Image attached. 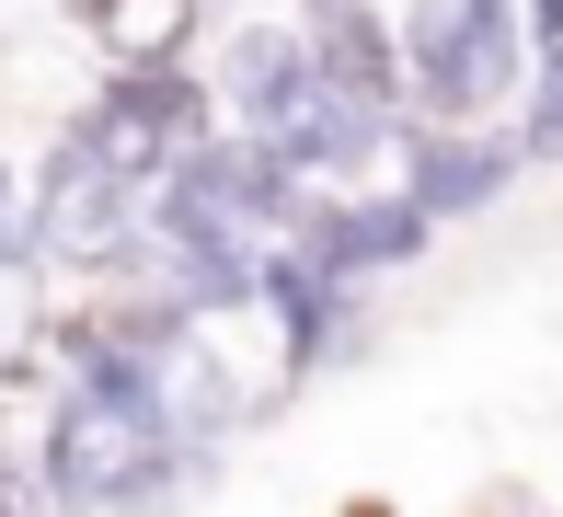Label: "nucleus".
<instances>
[{
  "label": "nucleus",
  "instance_id": "39448f33",
  "mask_svg": "<svg viewBox=\"0 0 563 517\" xmlns=\"http://www.w3.org/2000/svg\"><path fill=\"white\" fill-rule=\"evenodd\" d=\"M426 253V219L402 196H345V207H322V219H299V265L311 276H379V265H415Z\"/></svg>",
  "mask_w": 563,
  "mask_h": 517
},
{
  "label": "nucleus",
  "instance_id": "423d86ee",
  "mask_svg": "<svg viewBox=\"0 0 563 517\" xmlns=\"http://www.w3.org/2000/svg\"><path fill=\"white\" fill-rule=\"evenodd\" d=\"M35 253H69V265H92V253H115L126 242V185L115 173H92L81 150L58 139V162H46V185H35Z\"/></svg>",
  "mask_w": 563,
  "mask_h": 517
},
{
  "label": "nucleus",
  "instance_id": "f03ea898",
  "mask_svg": "<svg viewBox=\"0 0 563 517\" xmlns=\"http://www.w3.org/2000/svg\"><path fill=\"white\" fill-rule=\"evenodd\" d=\"M196 139H219V127H208V92H196L185 69H115V81L92 92V116L69 127V150H81L92 173H115L126 196L162 185Z\"/></svg>",
  "mask_w": 563,
  "mask_h": 517
},
{
  "label": "nucleus",
  "instance_id": "9b49d317",
  "mask_svg": "<svg viewBox=\"0 0 563 517\" xmlns=\"http://www.w3.org/2000/svg\"><path fill=\"white\" fill-rule=\"evenodd\" d=\"M0 517H35V483H23L12 460H0Z\"/></svg>",
  "mask_w": 563,
  "mask_h": 517
},
{
  "label": "nucleus",
  "instance_id": "1a4fd4ad",
  "mask_svg": "<svg viewBox=\"0 0 563 517\" xmlns=\"http://www.w3.org/2000/svg\"><path fill=\"white\" fill-rule=\"evenodd\" d=\"M529 150H563V46H552L541 69H529V127H518V162H529Z\"/></svg>",
  "mask_w": 563,
  "mask_h": 517
},
{
  "label": "nucleus",
  "instance_id": "7ed1b4c3",
  "mask_svg": "<svg viewBox=\"0 0 563 517\" xmlns=\"http://www.w3.org/2000/svg\"><path fill=\"white\" fill-rule=\"evenodd\" d=\"M299 58H311V81L334 92V103H356V116L391 127V103H402V46H391V23H379L368 0H311Z\"/></svg>",
  "mask_w": 563,
  "mask_h": 517
},
{
  "label": "nucleus",
  "instance_id": "20e7f679",
  "mask_svg": "<svg viewBox=\"0 0 563 517\" xmlns=\"http://www.w3.org/2000/svg\"><path fill=\"white\" fill-rule=\"evenodd\" d=\"M402 207H415L426 230L438 219H472V207H495L506 196V173H518V139H472V127H415L402 139Z\"/></svg>",
  "mask_w": 563,
  "mask_h": 517
},
{
  "label": "nucleus",
  "instance_id": "6e6552de",
  "mask_svg": "<svg viewBox=\"0 0 563 517\" xmlns=\"http://www.w3.org/2000/svg\"><path fill=\"white\" fill-rule=\"evenodd\" d=\"M92 23L115 69H185V35H196V0H69Z\"/></svg>",
  "mask_w": 563,
  "mask_h": 517
},
{
  "label": "nucleus",
  "instance_id": "0eeeda50",
  "mask_svg": "<svg viewBox=\"0 0 563 517\" xmlns=\"http://www.w3.org/2000/svg\"><path fill=\"white\" fill-rule=\"evenodd\" d=\"M311 103V58H299V35H276V23H253L242 46H230V139L276 150L288 139V116Z\"/></svg>",
  "mask_w": 563,
  "mask_h": 517
},
{
  "label": "nucleus",
  "instance_id": "f257e3e1",
  "mask_svg": "<svg viewBox=\"0 0 563 517\" xmlns=\"http://www.w3.org/2000/svg\"><path fill=\"white\" fill-rule=\"evenodd\" d=\"M391 46H402V92H415L438 127L495 116V103L518 92V69H529L506 0H415V12L391 23Z\"/></svg>",
  "mask_w": 563,
  "mask_h": 517
},
{
  "label": "nucleus",
  "instance_id": "9d476101",
  "mask_svg": "<svg viewBox=\"0 0 563 517\" xmlns=\"http://www.w3.org/2000/svg\"><path fill=\"white\" fill-rule=\"evenodd\" d=\"M35 253V230H23V196H12V173H0V265H23Z\"/></svg>",
  "mask_w": 563,
  "mask_h": 517
}]
</instances>
